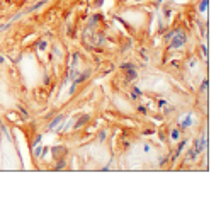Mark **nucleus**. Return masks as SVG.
I'll list each match as a JSON object with an SVG mask.
<instances>
[{
    "mask_svg": "<svg viewBox=\"0 0 221 199\" xmlns=\"http://www.w3.org/2000/svg\"><path fill=\"white\" fill-rule=\"evenodd\" d=\"M172 43H170V48H174V50H177V48H182L185 43H187V36L184 34V31H180V29H177V31H174L172 34Z\"/></svg>",
    "mask_w": 221,
    "mask_h": 199,
    "instance_id": "f257e3e1",
    "label": "nucleus"
},
{
    "mask_svg": "<svg viewBox=\"0 0 221 199\" xmlns=\"http://www.w3.org/2000/svg\"><path fill=\"white\" fill-rule=\"evenodd\" d=\"M63 119H65V116H63V114H58V116H56L55 119H53V121L49 123V126H48V129H49V131H53L55 128H58L60 124H61V123H63Z\"/></svg>",
    "mask_w": 221,
    "mask_h": 199,
    "instance_id": "f03ea898",
    "label": "nucleus"
},
{
    "mask_svg": "<svg viewBox=\"0 0 221 199\" xmlns=\"http://www.w3.org/2000/svg\"><path fill=\"white\" fill-rule=\"evenodd\" d=\"M121 68H123V70H128V78L129 80H134V78H136V70L133 68V65L124 63V65H121Z\"/></svg>",
    "mask_w": 221,
    "mask_h": 199,
    "instance_id": "7ed1b4c3",
    "label": "nucleus"
},
{
    "mask_svg": "<svg viewBox=\"0 0 221 199\" xmlns=\"http://www.w3.org/2000/svg\"><path fill=\"white\" fill-rule=\"evenodd\" d=\"M204 148H206V136H203V138H197V140H196V148H194V151L199 155Z\"/></svg>",
    "mask_w": 221,
    "mask_h": 199,
    "instance_id": "20e7f679",
    "label": "nucleus"
},
{
    "mask_svg": "<svg viewBox=\"0 0 221 199\" xmlns=\"http://www.w3.org/2000/svg\"><path fill=\"white\" fill-rule=\"evenodd\" d=\"M190 116H192V114H187V116H184V117H182V121H180V126H182V128H189L190 124H192Z\"/></svg>",
    "mask_w": 221,
    "mask_h": 199,
    "instance_id": "39448f33",
    "label": "nucleus"
},
{
    "mask_svg": "<svg viewBox=\"0 0 221 199\" xmlns=\"http://www.w3.org/2000/svg\"><path fill=\"white\" fill-rule=\"evenodd\" d=\"M89 119H90L89 116H83V117H80V121H77V123H75V129H78V128H82V126H83V124H85V123H87V121H89Z\"/></svg>",
    "mask_w": 221,
    "mask_h": 199,
    "instance_id": "423d86ee",
    "label": "nucleus"
},
{
    "mask_svg": "<svg viewBox=\"0 0 221 199\" xmlns=\"http://www.w3.org/2000/svg\"><path fill=\"white\" fill-rule=\"evenodd\" d=\"M41 153H43V146L39 145V143H34V150H33V155H34V157H41Z\"/></svg>",
    "mask_w": 221,
    "mask_h": 199,
    "instance_id": "0eeeda50",
    "label": "nucleus"
},
{
    "mask_svg": "<svg viewBox=\"0 0 221 199\" xmlns=\"http://www.w3.org/2000/svg\"><path fill=\"white\" fill-rule=\"evenodd\" d=\"M140 95H141V90H140L138 87H133V90H131V97H133V99H138Z\"/></svg>",
    "mask_w": 221,
    "mask_h": 199,
    "instance_id": "6e6552de",
    "label": "nucleus"
},
{
    "mask_svg": "<svg viewBox=\"0 0 221 199\" xmlns=\"http://www.w3.org/2000/svg\"><path fill=\"white\" fill-rule=\"evenodd\" d=\"M207 5H209V0H203L201 5H199V10L201 12H207Z\"/></svg>",
    "mask_w": 221,
    "mask_h": 199,
    "instance_id": "1a4fd4ad",
    "label": "nucleus"
},
{
    "mask_svg": "<svg viewBox=\"0 0 221 199\" xmlns=\"http://www.w3.org/2000/svg\"><path fill=\"white\" fill-rule=\"evenodd\" d=\"M187 145V141H180V143H179V148H177V153H175V157H179V155H180V153H182V150H184V146Z\"/></svg>",
    "mask_w": 221,
    "mask_h": 199,
    "instance_id": "9d476101",
    "label": "nucleus"
},
{
    "mask_svg": "<svg viewBox=\"0 0 221 199\" xmlns=\"http://www.w3.org/2000/svg\"><path fill=\"white\" fill-rule=\"evenodd\" d=\"M46 46H48V43H46L44 39H41V41H37V48H39L41 51H44V50H46Z\"/></svg>",
    "mask_w": 221,
    "mask_h": 199,
    "instance_id": "9b49d317",
    "label": "nucleus"
},
{
    "mask_svg": "<svg viewBox=\"0 0 221 199\" xmlns=\"http://www.w3.org/2000/svg\"><path fill=\"white\" fill-rule=\"evenodd\" d=\"M170 138H172V140H179V138H180V134H179V129H174V131L170 133Z\"/></svg>",
    "mask_w": 221,
    "mask_h": 199,
    "instance_id": "f8f14e48",
    "label": "nucleus"
},
{
    "mask_svg": "<svg viewBox=\"0 0 221 199\" xmlns=\"http://www.w3.org/2000/svg\"><path fill=\"white\" fill-rule=\"evenodd\" d=\"M207 85H209V82H207V78H204V82H203V92H207Z\"/></svg>",
    "mask_w": 221,
    "mask_h": 199,
    "instance_id": "ddd939ff",
    "label": "nucleus"
},
{
    "mask_svg": "<svg viewBox=\"0 0 221 199\" xmlns=\"http://www.w3.org/2000/svg\"><path fill=\"white\" fill-rule=\"evenodd\" d=\"M203 51H204V56H207V54H209V53H207V46H203Z\"/></svg>",
    "mask_w": 221,
    "mask_h": 199,
    "instance_id": "4468645a",
    "label": "nucleus"
},
{
    "mask_svg": "<svg viewBox=\"0 0 221 199\" xmlns=\"http://www.w3.org/2000/svg\"><path fill=\"white\" fill-rule=\"evenodd\" d=\"M0 63H3V56H2V53H0Z\"/></svg>",
    "mask_w": 221,
    "mask_h": 199,
    "instance_id": "2eb2a0df",
    "label": "nucleus"
},
{
    "mask_svg": "<svg viewBox=\"0 0 221 199\" xmlns=\"http://www.w3.org/2000/svg\"><path fill=\"white\" fill-rule=\"evenodd\" d=\"M158 2H163V0H158Z\"/></svg>",
    "mask_w": 221,
    "mask_h": 199,
    "instance_id": "dca6fc26",
    "label": "nucleus"
}]
</instances>
